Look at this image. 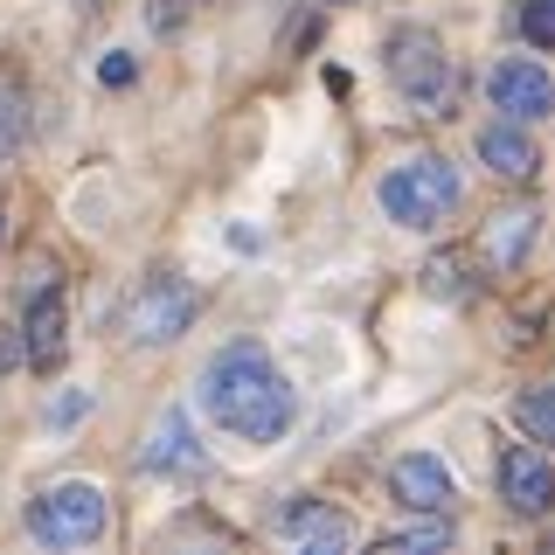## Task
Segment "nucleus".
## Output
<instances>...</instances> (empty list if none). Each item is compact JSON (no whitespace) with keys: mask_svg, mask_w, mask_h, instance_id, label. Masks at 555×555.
Masks as SVG:
<instances>
[{"mask_svg":"<svg viewBox=\"0 0 555 555\" xmlns=\"http://www.w3.org/2000/svg\"><path fill=\"white\" fill-rule=\"evenodd\" d=\"M202 410L243 444H278L292 430V416H299V396H292V382L278 375V361L257 340H230L202 369Z\"/></svg>","mask_w":555,"mask_h":555,"instance_id":"obj_1","label":"nucleus"},{"mask_svg":"<svg viewBox=\"0 0 555 555\" xmlns=\"http://www.w3.org/2000/svg\"><path fill=\"white\" fill-rule=\"evenodd\" d=\"M389 77L410 98L416 118H451L459 112V63L444 56V42L430 28H403L389 35Z\"/></svg>","mask_w":555,"mask_h":555,"instance_id":"obj_2","label":"nucleus"},{"mask_svg":"<svg viewBox=\"0 0 555 555\" xmlns=\"http://www.w3.org/2000/svg\"><path fill=\"white\" fill-rule=\"evenodd\" d=\"M459 167L438 160V153H416L403 160L396 173H382V208H389V222H403V230H438V222L459 208Z\"/></svg>","mask_w":555,"mask_h":555,"instance_id":"obj_3","label":"nucleus"},{"mask_svg":"<svg viewBox=\"0 0 555 555\" xmlns=\"http://www.w3.org/2000/svg\"><path fill=\"white\" fill-rule=\"evenodd\" d=\"M28 528H35V542H49V548H83V542L104 534V493L91 479L49 486V493L28 507Z\"/></svg>","mask_w":555,"mask_h":555,"instance_id":"obj_4","label":"nucleus"},{"mask_svg":"<svg viewBox=\"0 0 555 555\" xmlns=\"http://www.w3.org/2000/svg\"><path fill=\"white\" fill-rule=\"evenodd\" d=\"M188 320H195V292L181 285V278H146V285L126 299V312H118V334H126L132 347H167L188 334Z\"/></svg>","mask_w":555,"mask_h":555,"instance_id":"obj_5","label":"nucleus"},{"mask_svg":"<svg viewBox=\"0 0 555 555\" xmlns=\"http://www.w3.org/2000/svg\"><path fill=\"white\" fill-rule=\"evenodd\" d=\"M278 534H285V542H299V548H312V555H347V542H354V520H347L334 500L299 493V500H285V507H278Z\"/></svg>","mask_w":555,"mask_h":555,"instance_id":"obj_6","label":"nucleus"},{"mask_svg":"<svg viewBox=\"0 0 555 555\" xmlns=\"http://www.w3.org/2000/svg\"><path fill=\"white\" fill-rule=\"evenodd\" d=\"M486 91H493V112L520 118V126H534V118L555 112V77L542 63H493V77H486Z\"/></svg>","mask_w":555,"mask_h":555,"instance_id":"obj_7","label":"nucleus"},{"mask_svg":"<svg viewBox=\"0 0 555 555\" xmlns=\"http://www.w3.org/2000/svg\"><path fill=\"white\" fill-rule=\"evenodd\" d=\"M63 347H69V312H63V292L42 285L28 299V320H22V361L28 369H63Z\"/></svg>","mask_w":555,"mask_h":555,"instance_id":"obj_8","label":"nucleus"},{"mask_svg":"<svg viewBox=\"0 0 555 555\" xmlns=\"http://www.w3.org/2000/svg\"><path fill=\"white\" fill-rule=\"evenodd\" d=\"M389 493L403 500L410 514H444L451 500H459V486H451L444 459H430V451H410V459L389 465Z\"/></svg>","mask_w":555,"mask_h":555,"instance_id":"obj_9","label":"nucleus"},{"mask_svg":"<svg viewBox=\"0 0 555 555\" xmlns=\"http://www.w3.org/2000/svg\"><path fill=\"white\" fill-rule=\"evenodd\" d=\"M500 500H507L514 514H548L555 507V473H548V459L534 444H514L507 459H500Z\"/></svg>","mask_w":555,"mask_h":555,"instance_id":"obj_10","label":"nucleus"},{"mask_svg":"<svg viewBox=\"0 0 555 555\" xmlns=\"http://www.w3.org/2000/svg\"><path fill=\"white\" fill-rule=\"evenodd\" d=\"M139 465L146 473H202V444H195V430H188V410H160L153 416V430H146V451H139Z\"/></svg>","mask_w":555,"mask_h":555,"instance_id":"obj_11","label":"nucleus"},{"mask_svg":"<svg viewBox=\"0 0 555 555\" xmlns=\"http://www.w3.org/2000/svg\"><path fill=\"white\" fill-rule=\"evenodd\" d=\"M534 230H542V216L534 208H500L493 222H486V236H479V257H486V271H514L520 257H528V243H534Z\"/></svg>","mask_w":555,"mask_h":555,"instance_id":"obj_12","label":"nucleus"},{"mask_svg":"<svg viewBox=\"0 0 555 555\" xmlns=\"http://www.w3.org/2000/svg\"><path fill=\"white\" fill-rule=\"evenodd\" d=\"M479 160L500 173V181H534V167H542V153H534V139L520 132V118H500V126L479 132Z\"/></svg>","mask_w":555,"mask_h":555,"instance_id":"obj_13","label":"nucleus"},{"mask_svg":"<svg viewBox=\"0 0 555 555\" xmlns=\"http://www.w3.org/2000/svg\"><path fill=\"white\" fill-rule=\"evenodd\" d=\"M514 416H520V430H528L534 444H555V382H548V389H528L514 403Z\"/></svg>","mask_w":555,"mask_h":555,"instance_id":"obj_14","label":"nucleus"},{"mask_svg":"<svg viewBox=\"0 0 555 555\" xmlns=\"http://www.w3.org/2000/svg\"><path fill=\"white\" fill-rule=\"evenodd\" d=\"M424 292H430V299H465V292H473V285H465V257H430V264H424Z\"/></svg>","mask_w":555,"mask_h":555,"instance_id":"obj_15","label":"nucleus"},{"mask_svg":"<svg viewBox=\"0 0 555 555\" xmlns=\"http://www.w3.org/2000/svg\"><path fill=\"white\" fill-rule=\"evenodd\" d=\"M22 126H28V118H22V83L0 69V160L22 146Z\"/></svg>","mask_w":555,"mask_h":555,"instance_id":"obj_16","label":"nucleus"},{"mask_svg":"<svg viewBox=\"0 0 555 555\" xmlns=\"http://www.w3.org/2000/svg\"><path fill=\"white\" fill-rule=\"evenodd\" d=\"M520 35L534 49H555V0H520Z\"/></svg>","mask_w":555,"mask_h":555,"instance_id":"obj_17","label":"nucleus"},{"mask_svg":"<svg viewBox=\"0 0 555 555\" xmlns=\"http://www.w3.org/2000/svg\"><path fill=\"white\" fill-rule=\"evenodd\" d=\"M410 548H451V520H438V528H410V534H382V555H410Z\"/></svg>","mask_w":555,"mask_h":555,"instance_id":"obj_18","label":"nucleus"},{"mask_svg":"<svg viewBox=\"0 0 555 555\" xmlns=\"http://www.w3.org/2000/svg\"><path fill=\"white\" fill-rule=\"evenodd\" d=\"M181 14H188V0H153V14H146V22L160 28V35H173V28H181Z\"/></svg>","mask_w":555,"mask_h":555,"instance_id":"obj_19","label":"nucleus"},{"mask_svg":"<svg viewBox=\"0 0 555 555\" xmlns=\"http://www.w3.org/2000/svg\"><path fill=\"white\" fill-rule=\"evenodd\" d=\"M14 361H22V326H0V375H14Z\"/></svg>","mask_w":555,"mask_h":555,"instance_id":"obj_20","label":"nucleus"},{"mask_svg":"<svg viewBox=\"0 0 555 555\" xmlns=\"http://www.w3.org/2000/svg\"><path fill=\"white\" fill-rule=\"evenodd\" d=\"M98 77H104V83H132V56H104Z\"/></svg>","mask_w":555,"mask_h":555,"instance_id":"obj_21","label":"nucleus"}]
</instances>
